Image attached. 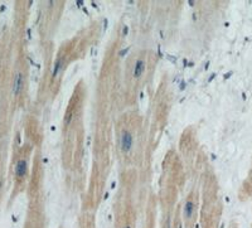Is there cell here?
Instances as JSON below:
<instances>
[{"mask_svg": "<svg viewBox=\"0 0 252 228\" xmlns=\"http://www.w3.org/2000/svg\"><path fill=\"white\" fill-rule=\"evenodd\" d=\"M144 71H145V61H144L143 58H140L136 61V63H135L134 66V77L135 78H140L141 77V74L144 73Z\"/></svg>", "mask_w": 252, "mask_h": 228, "instance_id": "cell-2", "label": "cell"}, {"mask_svg": "<svg viewBox=\"0 0 252 228\" xmlns=\"http://www.w3.org/2000/svg\"><path fill=\"white\" fill-rule=\"evenodd\" d=\"M194 214V203L193 201H186L183 207V216L185 219H190Z\"/></svg>", "mask_w": 252, "mask_h": 228, "instance_id": "cell-3", "label": "cell"}, {"mask_svg": "<svg viewBox=\"0 0 252 228\" xmlns=\"http://www.w3.org/2000/svg\"><path fill=\"white\" fill-rule=\"evenodd\" d=\"M119 144H120V149L122 153H130L134 146V136L129 130H122L120 134V139H119Z\"/></svg>", "mask_w": 252, "mask_h": 228, "instance_id": "cell-1", "label": "cell"}, {"mask_svg": "<svg viewBox=\"0 0 252 228\" xmlns=\"http://www.w3.org/2000/svg\"><path fill=\"white\" fill-rule=\"evenodd\" d=\"M124 228H130V226H126V227H124Z\"/></svg>", "mask_w": 252, "mask_h": 228, "instance_id": "cell-7", "label": "cell"}, {"mask_svg": "<svg viewBox=\"0 0 252 228\" xmlns=\"http://www.w3.org/2000/svg\"><path fill=\"white\" fill-rule=\"evenodd\" d=\"M27 170H28V163H27V160H19V161H18L17 167H15V174L18 175V177L23 178L27 174Z\"/></svg>", "mask_w": 252, "mask_h": 228, "instance_id": "cell-4", "label": "cell"}, {"mask_svg": "<svg viewBox=\"0 0 252 228\" xmlns=\"http://www.w3.org/2000/svg\"><path fill=\"white\" fill-rule=\"evenodd\" d=\"M22 88H23V74L22 73H17L15 79H14V86H13L14 95L20 93Z\"/></svg>", "mask_w": 252, "mask_h": 228, "instance_id": "cell-5", "label": "cell"}, {"mask_svg": "<svg viewBox=\"0 0 252 228\" xmlns=\"http://www.w3.org/2000/svg\"><path fill=\"white\" fill-rule=\"evenodd\" d=\"M62 67H63V64H62V59H58L57 62H55V64H54V68H53V72H52V77H57L58 73L62 71Z\"/></svg>", "mask_w": 252, "mask_h": 228, "instance_id": "cell-6", "label": "cell"}]
</instances>
